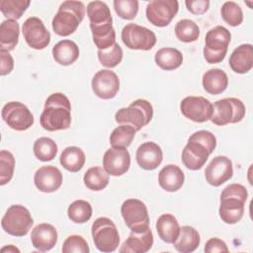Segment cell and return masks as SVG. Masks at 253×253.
Returning <instances> with one entry per match:
<instances>
[{"label": "cell", "mask_w": 253, "mask_h": 253, "mask_svg": "<svg viewBox=\"0 0 253 253\" xmlns=\"http://www.w3.org/2000/svg\"><path fill=\"white\" fill-rule=\"evenodd\" d=\"M40 123L48 131L66 129L71 125V105L63 93H52L45 100Z\"/></svg>", "instance_id": "1"}, {"label": "cell", "mask_w": 253, "mask_h": 253, "mask_svg": "<svg viewBox=\"0 0 253 253\" xmlns=\"http://www.w3.org/2000/svg\"><path fill=\"white\" fill-rule=\"evenodd\" d=\"M188 11L195 15H202L206 13L210 7L208 0H187L185 1Z\"/></svg>", "instance_id": "46"}, {"label": "cell", "mask_w": 253, "mask_h": 253, "mask_svg": "<svg viewBox=\"0 0 253 253\" xmlns=\"http://www.w3.org/2000/svg\"><path fill=\"white\" fill-rule=\"evenodd\" d=\"M89 246L86 240L80 235H70L68 236L62 245L63 253H88Z\"/></svg>", "instance_id": "44"}, {"label": "cell", "mask_w": 253, "mask_h": 253, "mask_svg": "<svg viewBox=\"0 0 253 253\" xmlns=\"http://www.w3.org/2000/svg\"><path fill=\"white\" fill-rule=\"evenodd\" d=\"M1 116L3 121L11 128L23 131L34 125V116L29 108L21 102H8L2 108Z\"/></svg>", "instance_id": "11"}, {"label": "cell", "mask_w": 253, "mask_h": 253, "mask_svg": "<svg viewBox=\"0 0 253 253\" xmlns=\"http://www.w3.org/2000/svg\"><path fill=\"white\" fill-rule=\"evenodd\" d=\"M248 192L241 184H230L223 189L220 195L218 213L222 221L227 224L238 222L244 213V206Z\"/></svg>", "instance_id": "2"}, {"label": "cell", "mask_w": 253, "mask_h": 253, "mask_svg": "<svg viewBox=\"0 0 253 253\" xmlns=\"http://www.w3.org/2000/svg\"><path fill=\"white\" fill-rule=\"evenodd\" d=\"M86 157L83 150L77 146H68L62 150L59 161L63 168L69 172H78L84 166Z\"/></svg>", "instance_id": "31"}, {"label": "cell", "mask_w": 253, "mask_h": 253, "mask_svg": "<svg viewBox=\"0 0 253 253\" xmlns=\"http://www.w3.org/2000/svg\"><path fill=\"white\" fill-rule=\"evenodd\" d=\"M229 66L235 72L244 74L253 67V46L243 43L237 46L229 56Z\"/></svg>", "instance_id": "23"}, {"label": "cell", "mask_w": 253, "mask_h": 253, "mask_svg": "<svg viewBox=\"0 0 253 253\" xmlns=\"http://www.w3.org/2000/svg\"><path fill=\"white\" fill-rule=\"evenodd\" d=\"M96 248L101 252H114L120 243V235L116 224L109 217L95 219L91 227Z\"/></svg>", "instance_id": "6"}, {"label": "cell", "mask_w": 253, "mask_h": 253, "mask_svg": "<svg viewBox=\"0 0 253 253\" xmlns=\"http://www.w3.org/2000/svg\"><path fill=\"white\" fill-rule=\"evenodd\" d=\"M84 184L92 191H101L109 184V174L100 166L89 168L84 174Z\"/></svg>", "instance_id": "34"}, {"label": "cell", "mask_w": 253, "mask_h": 253, "mask_svg": "<svg viewBox=\"0 0 253 253\" xmlns=\"http://www.w3.org/2000/svg\"><path fill=\"white\" fill-rule=\"evenodd\" d=\"M34 182L41 192L52 193L60 188L62 184V174L55 166H42L36 171Z\"/></svg>", "instance_id": "18"}, {"label": "cell", "mask_w": 253, "mask_h": 253, "mask_svg": "<svg viewBox=\"0 0 253 253\" xmlns=\"http://www.w3.org/2000/svg\"><path fill=\"white\" fill-rule=\"evenodd\" d=\"M189 139L203 144L209 150L210 153H212L216 146V138L209 130H198V131L194 132L189 137Z\"/></svg>", "instance_id": "45"}, {"label": "cell", "mask_w": 253, "mask_h": 253, "mask_svg": "<svg viewBox=\"0 0 253 253\" xmlns=\"http://www.w3.org/2000/svg\"><path fill=\"white\" fill-rule=\"evenodd\" d=\"M84 16L85 6L81 1H64L52 19V29L58 36L67 37L77 30Z\"/></svg>", "instance_id": "3"}, {"label": "cell", "mask_w": 253, "mask_h": 253, "mask_svg": "<svg viewBox=\"0 0 253 253\" xmlns=\"http://www.w3.org/2000/svg\"><path fill=\"white\" fill-rule=\"evenodd\" d=\"M210 154L203 144L188 139L182 151V162L190 170H199L206 164Z\"/></svg>", "instance_id": "20"}, {"label": "cell", "mask_w": 253, "mask_h": 253, "mask_svg": "<svg viewBox=\"0 0 253 253\" xmlns=\"http://www.w3.org/2000/svg\"><path fill=\"white\" fill-rule=\"evenodd\" d=\"M121 212L126 226L130 229V231L141 232L149 227V215L147 208L140 200H126L121 207Z\"/></svg>", "instance_id": "10"}, {"label": "cell", "mask_w": 253, "mask_h": 253, "mask_svg": "<svg viewBox=\"0 0 253 253\" xmlns=\"http://www.w3.org/2000/svg\"><path fill=\"white\" fill-rule=\"evenodd\" d=\"M114 9L119 17L125 20H132L138 12V1L136 0H115Z\"/></svg>", "instance_id": "43"}, {"label": "cell", "mask_w": 253, "mask_h": 253, "mask_svg": "<svg viewBox=\"0 0 253 253\" xmlns=\"http://www.w3.org/2000/svg\"><path fill=\"white\" fill-rule=\"evenodd\" d=\"M228 86L226 73L219 68H212L203 75V87L205 91L211 95H218L225 91Z\"/></svg>", "instance_id": "25"}, {"label": "cell", "mask_w": 253, "mask_h": 253, "mask_svg": "<svg viewBox=\"0 0 253 253\" xmlns=\"http://www.w3.org/2000/svg\"><path fill=\"white\" fill-rule=\"evenodd\" d=\"M22 33L28 45L34 49H43L49 44L50 34L38 17L28 18L23 24Z\"/></svg>", "instance_id": "13"}, {"label": "cell", "mask_w": 253, "mask_h": 253, "mask_svg": "<svg viewBox=\"0 0 253 253\" xmlns=\"http://www.w3.org/2000/svg\"><path fill=\"white\" fill-rule=\"evenodd\" d=\"M153 245V234L150 227L141 232L131 231L120 248L122 253H145Z\"/></svg>", "instance_id": "22"}, {"label": "cell", "mask_w": 253, "mask_h": 253, "mask_svg": "<svg viewBox=\"0 0 253 253\" xmlns=\"http://www.w3.org/2000/svg\"><path fill=\"white\" fill-rule=\"evenodd\" d=\"M220 14L222 19L231 27L239 26L243 21L242 9L233 1L224 2L221 6Z\"/></svg>", "instance_id": "41"}, {"label": "cell", "mask_w": 253, "mask_h": 253, "mask_svg": "<svg viewBox=\"0 0 253 253\" xmlns=\"http://www.w3.org/2000/svg\"><path fill=\"white\" fill-rule=\"evenodd\" d=\"M230 40L231 34L226 28L215 26L211 29L207 33L205 39V47L203 51L205 59L211 64L221 62L226 55Z\"/></svg>", "instance_id": "5"}, {"label": "cell", "mask_w": 253, "mask_h": 253, "mask_svg": "<svg viewBox=\"0 0 253 253\" xmlns=\"http://www.w3.org/2000/svg\"><path fill=\"white\" fill-rule=\"evenodd\" d=\"M103 166L106 172L112 176H122L127 172L130 166V155L126 148L111 147L104 153Z\"/></svg>", "instance_id": "17"}, {"label": "cell", "mask_w": 253, "mask_h": 253, "mask_svg": "<svg viewBox=\"0 0 253 253\" xmlns=\"http://www.w3.org/2000/svg\"><path fill=\"white\" fill-rule=\"evenodd\" d=\"M155 63L163 70H174L183 62V55L180 50L174 47H163L156 51L154 55Z\"/></svg>", "instance_id": "30"}, {"label": "cell", "mask_w": 253, "mask_h": 253, "mask_svg": "<svg viewBox=\"0 0 253 253\" xmlns=\"http://www.w3.org/2000/svg\"><path fill=\"white\" fill-rule=\"evenodd\" d=\"M180 111L195 123H205L211 120L212 104L202 96H188L181 101Z\"/></svg>", "instance_id": "14"}, {"label": "cell", "mask_w": 253, "mask_h": 253, "mask_svg": "<svg viewBox=\"0 0 253 253\" xmlns=\"http://www.w3.org/2000/svg\"><path fill=\"white\" fill-rule=\"evenodd\" d=\"M185 175L181 168L174 164L164 166L158 174L159 186L167 192H176L184 184Z\"/></svg>", "instance_id": "24"}, {"label": "cell", "mask_w": 253, "mask_h": 253, "mask_svg": "<svg viewBox=\"0 0 253 253\" xmlns=\"http://www.w3.org/2000/svg\"><path fill=\"white\" fill-rule=\"evenodd\" d=\"M233 175V166L231 160L223 155H218L212 158L205 170V177L207 182L218 187L231 179Z\"/></svg>", "instance_id": "16"}, {"label": "cell", "mask_w": 253, "mask_h": 253, "mask_svg": "<svg viewBox=\"0 0 253 253\" xmlns=\"http://www.w3.org/2000/svg\"><path fill=\"white\" fill-rule=\"evenodd\" d=\"M31 241L36 249L42 252L48 251L57 242V231L52 224L40 223L32 230Z\"/></svg>", "instance_id": "21"}, {"label": "cell", "mask_w": 253, "mask_h": 253, "mask_svg": "<svg viewBox=\"0 0 253 253\" xmlns=\"http://www.w3.org/2000/svg\"><path fill=\"white\" fill-rule=\"evenodd\" d=\"M93 42L98 50H104L116 42V32L112 23L99 26H90Z\"/></svg>", "instance_id": "32"}, {"label": "cell", "mask_w": 253, "mask_h": 253, "mask_svg": "<svg viewBox=\"0 0 253 253\" xmlns=\"http://www.w3.org/2000/svg\"><path fill=\"white\" fill-rule=\"evenodd\" d=\"M20 27L16 20L7 19L0 25V49L13 50L19 42Z\"/></svg>", "instance_id": "29"}, {"label": "cell", "mask_w": 253, "mask_h": 253, "mask_svg": "<svg viewBox=\"0 0 253 253\" xmlns=\"http://www.w3.org/2000/svg\"><path fill=\"white\" fill-rule=\"evenodd\" d=\"M35 156L43 162L52 160L57 153V145L55 141L49 137L38 138L33 146Z\"/></svg>", "instance_id": "36"}, {"label": "cell", "mask_w": 253, "mask_h": 253, "mask_svg": "<svg viewBox=\"0 0 253 253\" xmlns=\"http://www.w3.org/2000/svg\"><path fill=\"white\" fill-rule=\"evenodd\" d=\"M135 158L140 168L144 170H154L161 164L163 152L157 143L146 141L138 146Z\"/></svg>", "instance_id": "19"}, {"label": "cell", "mask_w": 253, "mask_h": 253, "mask_svg": "<svg viewBox=\"0 0 253 253\" xmlns=\"http://www.w3.org/2000/svg\"><path fill=\"white\" fill-rule=\"evenodd\" d=\"M245 106L237 98H224L212 105L211 122L216 126H225L242 121L245 116Z\"/></svg>", "instance_id": "7"}, {"label": "cell", "mask_w": 253, "mask_h": 253, "mask_svg": "<svg viewBox=\"0 0 253 253\" xmlns=\"http://www.w3.org/2000/svg\"><path fill=\"white\" fill-rule=\"evenodd\" d=\"M53 59L60 65H70L79 56V47L71 40H62L52 47Z\"/></svg>", "instance_id": "26"}, {"label": "cell", "mask_w": 253, "mask_h": 253, "mask_svg": "<svg viewBox=\"0 0 253 253\" xmlns=\"http://www.w3.org/2000/svg\"><path fill=\"white\" fill-rule=\"evenodd\" d=\"M34 223L33 217L27 208L13 205L6 211L1 220L2 229L13 236H25Z\"/></svg>", "instance_id": "8"}, {"label": "cell", "mask_w": 253, "mask_h": 253, "mask_svg": "<svg viewBox=\"0 0 253 253\" xmlns=\"http://www.w3.org/2000/svg\"><path fill=\"white\" fill-rule=\"evenodd\" d=\"M87 16L90 21V26H99L113 23L110 8L105 2L92 1L87 6Z\"/></svg>", "instance_id": "33"}, {"label": "cell", "mask_w": 253, "mask_h": 253, "mask_svg": "<svg viewBox=\"0 0 253 253\" xmlns=\"http://www.w3.org/2000/svg\"><path fill=\"white\" fill-rule=\"evenodd\" d=\"M156 230L162 241L173 244L179 235L180 226L173 214L163 213L156 221Z\"/></svg>", "instance_id": "28"}, {"label": "cell", "mask_w": 253, "mask_h": 253, "mask_svg": "<svg viewBox=\"0 0 253 253\" xmlns=\"http://www.w3.org/2000/svg\"><path fill=\"white\" fill-rule=\"evenodd\" d=\"M67 215L75 223H85L92 216V207L87 201L76 200L69 205Z\"/></svg>", "instance_id": "37"}, {"label": "cell", "mask_w": 253, "mask_h": 253, "mask_svg": "<svg viewBox=\"0 0 253 253\" xmlns=\"http://www.w3.org/2000/svg\"><path fill=\"white\" fill-rule=\"evenodd\" d=\"M200 241L199 232L190 225H184L180 227L179 235L173 242V245L181 253H191L199 247Z\"/></svg>", "instance_id": "27"}, {"label": "cell", "mask_w": 253, "mask_h": 253, "mask_svg": "<svg viewBox=\"0 0 253 253\" xmlns=\"http://www.w3.org/2000/svg\"><path fill=\"white\" fill-rule=\"evenodd\" d=\"M152 117V105L147 100L137 99L131 102L128 107L120 109L115 115V120L120 125H129L133 126L137 131L148 125Z\"/></svg>", "instance_id": "4"}, {"label": "cell", "mask_w": 253, "mask_h": 253, "mask_svg": "<svg viewBox=\"0 0 253 253\" xmlns=\"http://www.w3.org/2000/svg\"><path fill=\"white\" fill-rule=\"evenodd\" d=\"M205 252L207 253H214V252H228L227 245L225 242L219 238L213 237L207 241L205 248Z\"/></svg>", "instance_id": "47"}, {"label": "cell", "mask_w": 253, "mask_h": 253, "mask_svg": "<svg viewBox=\"0 0 253 253\" xmlns=\"http://www.w3.org/2000/svg\"><path fill=\"white\" fill-rule=\"evenodd\" d=\"M94 94L104 100L114 98L120 90V79L118 75L109 69L99 70L91 82Z\"/></svg>", "instance_id": "15"}, {"label": "cell", "mask_w": 253, "mask_h": 253, "mask_svg": "<svg viewBox=\"0 0 253 253\" xmlns=\"http://www.w3.org/2000/svg\"><path fill=\"white\" fill-rule=\"evenodd\" d=\"M175 35L183 42H193L199 39L200 28L190 19H182L175 26Z\"/></svg>", "instance_id": "38"}, {"label": "cell", "mask_w": 253, "mask_h": 253, "mask_svg": "<svg viewBox=\"0 0 253 253\" xmlns=\"http://www.w3.org/2000/svg\"><path fill=\"white\" fill-rule=\"evenodd\" d=\"M98 59L103 66L108 68H114L119 63H121L123 59V49L119 45V43L115 42L112 46L104 50H98Z\"/></svg>", "instance_id": "40"}, {"label": "cell", "mask_w": 253, "mask_h": 253, "mask_svg": "<svg viewBox=\"0 0 253 253\" xmlns=\"http://www.w3.org/2000/svg\"><path fill=\"white\" fill-rule=\"evenodd\" d=\"M136 130L129 125H120L116 127L110 135V143L113 147L126 148L128 147L134 136Z\"/></svg>", "instance_id": "35"}, {"label": "cell", "mask_w": 253, "mask_h": 253, "mask_svg": "<svg viewBox=\"0 0 253 253\" xmlns=\"http://www.w3.org/2000/svg\"><path fill=\"white\" fill-rule=\"evenodd\" d=\"M15 168L14 155L8 150L0 151V185L3 186L10 182Z\"/></svg>", "instance_id": "42"}, {"label": "cell", "mask_w": 253, "mask_h": 253, "mask_svg": "<svg viewBox=\"0 0 253 253\" xmlns=\"http://www.w3.org/2000/svg\"><path fill=\"white\" fill-rule=\"evenodd\" d=\"M20 252V250L17 248V247H15L14 245H8V246H5V247H3L2 249H1V252Z\"/></svg>", "instance_id": "49"}, {"label": "cell", "mask_w": 253, "mask_h": 253, "mask_svg": "<svg viewBox=\"0 0 253 253\" xmlns=\"http://www.w3.org/2000/svg\"><path fill=\"white\" fill-rule=\"evenodd\" d=\"M0 58H1V65H0V74L2 76L9 74L14 67V59L12 55L7 50L0 49Z\"/></svg>", "instance_id": "48"}, {"label": "cell", "mask_w": 253, "mask_h": 253, "mask_svg": "<svg viewBox=\"0 0 253 253\" xmlns=\"http://www.w3.org/2000/svg\"><path fill=\"white\" fill-rule=\"evenodd\" d=\"M122 41L129 49L149 50L156 43L155 34L134 23L126 24L122 30Z\"/></svg>", "instance_id": "9"}, {"label": "cell", "mask_w": 253, "mask_h": 253, "mask_svg": "<svg viewBox=\"0 0 253 253\" xmlns=\"http://www.w3.org/2000/svg\"><path fill=\"white\" fill-rule=\"evenodd\" d=\"M179 10L177 0H152L145 10L146 18L155 27H166Z\"/></svg>", "instance_id": "12"}, {"label": "cell", "mask_w": 253, "mask_h": 253, "mask_svg": "<svg viewBox=\"0 0 253 253\" xmlns=\"http://www.w3.org/2000/svg\"><path fill=\"white\" fill-rule=\"evenodd\" d=\"M29 0H1L0 10L2 14L11 20H18L30 5Z\"/></svg>", "instance_id": "39"}]
</instances>
